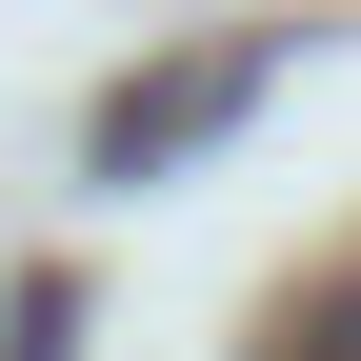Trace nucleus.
<instances>
[{"label": "nucleus", "mask_w": 361, "mask_h": 361, "mask_svg": "<svg viewBox=\"0 0 361 361\" xmlns=\"http://www.w3.org/2000/svg\"><path fill=\"white\" fill-rule=\"evenodd\" d=\"M261 361H361V281H322V301H301V322L261 341Z\"/></svg>", "instance_id": "f03ea898"}, {"label": "nucleus", "mask_w": 361, "mask_h": 361, "mask_svg": "<svg viewBox=\"0 0 361 361\" xmlns=\"http://www.w3.org/2000/svg\"><path fill=\"white\" fill-rule=\"evenodd\" d=\"M241 80H261V61H180V80H121V101H101V161H121V180H161L180 141H201V121H241Z\"/></svg>", "instance_id": "f257e3e1"}]
</instances>
